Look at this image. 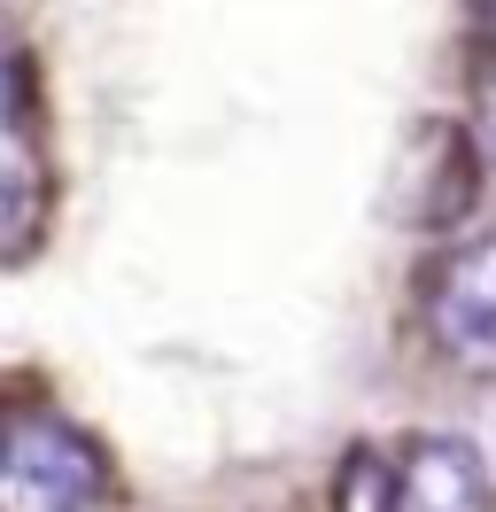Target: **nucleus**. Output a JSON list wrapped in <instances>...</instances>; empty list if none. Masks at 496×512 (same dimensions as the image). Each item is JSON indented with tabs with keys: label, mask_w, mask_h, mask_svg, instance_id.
Returning a JSON list of instances; mask_svg holds the SVG:
<instances>
[{
	"label": "nucleus",
	"mask_w": 496,
	"mask_h": 512,
	"mask_svg": "<svg viewBox=\"0 0 496 512\" xmlns=\"http://www.w3.org/2000/svg\"><path fill=\"white\" fill-rule=\"evenodd\" d=\"M109 489V450L78 419L24 412L0 427V512H101Z\"/></svg>",
	"instance_id": "f257e3e1"
},
{
	"label": "nucleus",
	"mask_w": 496,
	"mask_h": 512,
	"mask_svg": "<svg viewBox=\"0 0 496 512\" xmlns=\"http://www.w3.org/2000/svg\"><path fill=\"white\" fill-rule=\"evenodd\" d=\"M481 32H489V47H496V0H481Z\"/></svg>",
	"instance_id": "0eeeda50"
},
{
	"label": "nucleus",
	"mask_w": 496,
	"mask_h": 512,
	"mask_svg": "<svg viewBox=\"0 0 496 512\" xmlns=\"http://www.w3.org/2000/svg\"><path fill=\"white\" fill-rule=\"evenodd\" d=\"M473 140H481V163L496 171V86L481 94V117H473Z\"/></svg>",
	"instance_id": "423d86ee"
},
{
	"label": "nucleus",
	"mask_w": 496,
	"mask_h": 512,
	"mask_svg": "<svg viewBox=\"0 0 496 512\" xmlns=\"http://www.w3.org/2000/svg\"><path fill=\"white\" fill-rule=\"evenodd\" d=\"M334 512H396V466L380 450H349L334 481Z\"/></svg>",
	"instance_id": "39448f33"
},
{
	"label": "nucleus",
	"mask_w": 496,
	"mask_h": 512,
	"mask_svg": "<svg viewBox=\"0 0 496 512\" xmlns=\"http://www.w3.org/2000/svg\"><path fill=\"white\" fill-rule=\"evenodd\" d=\"M47 202H55V179H47L39 125H31V86H24V63L0 47V264L39 249Z\"/></svg>",
	"instance_id": "7ed1b4c3"
},
{
	"label": "nucleus",
	"mask_w": 496,
	"mask_h": 512,
	"mask_svg": "<svg viewBox=\"0 0 496 512\" xmlns=\"http://www.w3.org/2000/svg\"><path fill=\"white\" fill-rule=\"evenodd\" d=\"M396 512H496L489 458L465 435H419L396 458Z\"/></svg>",
	"instance_id": "20e7f679"
},
{
	"label": "nucleus",
	"mask_w": 496,
	"mask_h": 512,
	"mask_svg": "<svg viewBox=\"0 0 496 512\" xmlns=\"http://www.w3.org/2000/svg\"><path fill=\"white\" fill-rule=\"evenodd\" d=\"M427 342L442 365L496 381V233H473L427 280Z\"/></svg>",
	"instance_id": "f03ea898"
}]
</instances>
